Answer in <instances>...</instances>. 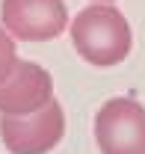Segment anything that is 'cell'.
<instances>
[{
	"instance_id": "3957f363",
	"label": "cell",
	"mask_w": 145,
	"mask_h": 154,
	"mask_svg": "<svg viewBox=\"0 0 145 154\" xmlns=\"http://www.w3.org/2000/svg\"><path fill=\"white\" fill-rule=\"evenodd\" d=\"M65 136V110L48 101L30 116H0V139L12 154H48Z\"/></svg>"
},
{
	"instance_id": "5b68a950",
	"label": "cell",
	"mask_w": 145,
	"mask_h": 154,
	"mask_svg": "<svg viewBox=\"0 0 145 154\" xmlns=\"http://www.w3.org/2000/svg\"><path fill=\"white\" fill-rule=\"evenodd\" d=\"M54 101V77L33 59H18L0 83V116H30Z\"/></svg>"
},
{
	"instance_id": "8992f818",
	"label": "cell",
	"mask_w": 145,
	"mask_h": 154,
	"mask_svg": "<svg viewBox=\"0 0 145 154\" xmlns=\"http://www.w3.org/2000/svg\"><path fill=\"white\" fill-rule=\"evenodd\" d=\"M15 62H18V48H15V38L9 36V33L3 30V24H0V83L9 77V71L15 68Z\"/></svg>"
},
{
	"instance_id": "52a82bcc",
	"label": "cell",
	"mask_w": 145,
	"mask_h": 154,
	"mask_svg": "<svg viewBox=\"0 0 145 154\" xmlns=\"http://www.w3.org/2000/svg\"><path fill=\"white\" fill-rule=\"evenodd\" d=\"M92 3H113V0H92Z\"/></svg>"
},
{
	"instance_id": "7a4b0ae2",
	"label": "cell",
	"mask_w": 145,
	"mask_h": 154,
	"mask_svg": "<svg viewBox=\"0 0 145 154\" xmlns=\"http://www.w3.org/2000/svg\"><path fill=\"white\" fill-rule=\"evenodd\" d=\"M101 154H145V107L136 98H110L95 113Z\"/></svg>"
},
{
	"instance_id": "277c9868",
	"label": "cell",
	"mask_w": 145,
	"mask_h": 154,
	"mask_svg": "<svg viewBox=\"0 0 145 154\" xmlns=\"http://www.w3.org/2000/svg\"><path fill=\"white\" fill-rule=\"evenodd\" d=\"M0 24L12 38L51 42L68 30L65 0H3Z\"/></svg>"
},
{
	"instance_id": "6da1fadb",
	"label": "cell",
	"mask_w": 145,
	"mask_h": 154,
	"mask_svg": "<svg viewBox=\"0 0 145 154\" xmlns=\"http://www.w3.org/2000/svg\"><path fill=\"white\" fill-rule=\"evenodd\" d=\"M71 45L83 62L95 68H113L127 59L133 33L122 9L113 3H89L71 21Z\"/></svg>"
}]
</instances>
